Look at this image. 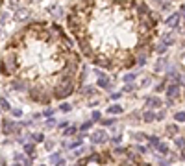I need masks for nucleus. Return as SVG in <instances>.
<instances>
[{"label":"nucleus","instance_id":"obj_42","mask_svg":"<svg viewBox=\"0 0 185 166\" xmlns=\"http://www.w3.org/2000/svg\"><path fill=\"white\" fill-rule=\"evenodd\" d=\"M156 50H158V52H159V54H163V52H167V46H165V44H163V43H161V44H159V46H158V48H156Z\"/></svg>","mask_w":185,"mask_h":166},{"label":"nucleus","instance_id":"obj_16","mask_svg":"<svg viewBox=\"0 0 185 166\" xmlns=\"http://www.w3.org/2000/svg\"><path fill=\"white\" fill-rule=\"evenodd\" d=\"M30 139H32V142L33 144H39V142H44V135L43 133H30Z\"/></svg>","mask_w":185,"mask_h":166},{"label":"nucleus","instance_id":"obj_3","mask_svg":"<svg viewBox=\"0 0 185 166\" xmlns=\"http://www.w3.org/2000/svg\"><path fill=\"white\" fill-rule=\"evenodd\" d=\"M89 139H91V142H93V144H106V142L109 140V137H107V133H106L104 129H98V131H95V133H93Z\"/></svg>","mask_w":185,"mask_h":166},{"label":"nucleus","instance_id":"obj_18","mask_svg":"<svg viewBox=\"0 0 185 166\" xmlns=\"http://www.w3.org/2000/svg\"><path fill=\"white\" fill-rule=\"evenodd\" d=\"M107 113H109V115H120V113H122V107H120L119 103L109 105V107H107Z\"/></svg>","mask_w":185,"mask_h":166},{"label":"nucleus","instance_id":"obj_26","mask_svg":"<svg viewBox=\"0 0 185 166\" xmlns=\"http://www.w3.org/2000/svg\"><path fill=\"white\" fill-rule=\"evenodd\" d=\"M158 152L163 153V155H167V153H169V146H167V144H159V146H158Z\"/></svg>","mask_w":185,"mask_h":166},{"label":"nucleus","instance_id":"obj_35","mask_svg":"<svg viewBox=\"0 0 185 166\" xmlns=\"http://www.w3.org/2000/svg\"><path fill=\"white\" fill-rule=\"evenodd\" d=\"M120 139H122V135H120V133H119V135H113V137H111V142H113V144H119V142H120Z\"/></svg>","mask_w":185,"mask_h":166},{"label":"nucleus","instance_id":"obj_10","mask_svg":"<svg viewBox=\"0 0 185 166\" xmlns=\"http://www.w3.org/2000/svg\"><path fill=\"white\" fill-rule=\"evenodd\" d=\"M28 17H30V11H28L26 7H19V9L15 11V18H17V20H26Z\"/></svg>","mask_w":185,"mask_h":166},{"label":"nucleus","instance_id":"obj_33","mask_svg":"<svg viewBox=\"0 0 185 166\" xmlns=\"http://www.w3.org/2000/svg\"><path fill=\"white\" fill-rule=\"evenodd\" d=\"M91 118H93V120H100V118H102V113H100V111H93Z\"/></svg>","mask_w":185,"mask_h":166},{"label":"nucleus","instance_id":"obj_32","mask_svg":"<svg viewBox=\"0 0 185 166\" xmlns=\"http://www.w3.org/2000/svg\"><path fill=\"white\" fill-rule=\"evenodd\" d=\"M165 89H167L165 81H161V83H158V85H156V91H158V92H161V91H165Z\"/></svg>","mask_w":185,"mask_h":166},{"label":"nucleus","instance_id":"obj_13","mask_svg":"<svg viewBox=\"0 0 185 166\" xmlns=\"http://www.w3.org/2000/svg\"><path fill=\"white\" fill-rule=\"evenodd\" d=\"M98 87L100 89H111V81H109V78L107 76H102V78H98Z\"/></svg>","mask_w":185,"mask_h":166},{"label":"nucleus","instance_id":"obj_11","mask_svg":"<svg viewBox=\"0 0 185 166\" xmlns=\"http://www.w3.org/2000/svg\"><path fill=\"white\" fill-rule=\"evenodd\" d=\"M178 131H180V129H178V124H169V126L165 128V133H167L169 137H174V139H176Z\"/></svg>","mask_w":185,"mask_h":166},{"label":"nucleus","instance_id":"obj_46","mask_svg":"<svg viewBox=\"0 0 185 166\" xmlns=\"http://www.w3.org/2000/svg\"><path fill=\"white\" fill-rule=\"evenodd\" d=\"M119 96H120V92H113V94H111L113 100H119Z\"/></svg>","mask_w":185,"mask_h":166},{"label":"nucleus","instance_id":"obj_29","mask_svg":"<svg viewBox=\"0 0 185 166\" xmlns=\"http://www.w3.org/2000/svg\"><path fill=\"white\" fill-rule=\"evenodd\" d=\"M100 124H102V126H113V124H115V118H104V120H100Z\"/></svg>","mask_w":185,"mask_h":166},{"label":"nucleus","instance_id":"obj_27","mask_svg":"<svg viewBox=\"0 0 185 166\" xmlns=\"http://www.w3.org/2000/svg\"><path fill=\"white\" fill-rule=\"evenodd\" d=\"M174 118H176L178 122H185V111H178V113L174 115Z\"/></svg>","mask_w":185,"mask_h":166},{"label":"nucleus","instance_id":"obj_40","mask_svg":"<svg viewBox=\"0 0 185 166\" xmlns=\"http://www.w3.org/2000/svg\"><path fill=\"white\" fill-rule=\"evenodd\" d=\"M156 120H165V111H159V113H156Z\"/></svg>","mask_w":185,"mask_h":166},{"label":"nucleus","instance_id":"obj_41","mask_svg":"<svg viewBox=\"0 0 185 166\" xmlns=\"http://www.w3.org/2000/svg\"><path fill=\"white\" fill-rule=\"evenodd\" d=\"M22 166H32V157H24V161H22Z\"/></svg>","mask_w":185,"mask_h":166},{"label":"nucleus","instance_id":"obj_38","mask_svg":"<svg viewBox=\"0 0 185 166\" xmlns=\"http://www.w3.org/2000/svg\"><path fill=\"white\" fill-rule=\"evenodd\" d=\"M13 159H15V163H20V161H24V155H20V153H13Z\"/></svg>","mask_w":185,"mask_h":166},{"label":"nucleus","instance_id":"obj_47","mask_svg":"<svg viewBox=\"0 0 185 166\" xmlns=\"http://www.w3.org/2000/svg\"><path fill=\"white\" fill-rule=\"evenodd\" d=\"M167 103H169V105H174V103H176V100H170V98H167Z\"/></svg>","mask_w":185,"mask_h":166},{"label":"nucleus","instance_id":"obj_7","mask_svg":"<svg viewBox=\"0 0 185 166\" xmlns=\"http://www.w3.org/2000/svg\"><path fill=\"white\" fill-rule=\"evenodd\" d=\"M11 89H13V91H28V89H30V85H28L24 79L15 78V79H11Z\"/></svg>","mask_w":185,"mask_h":166},{"label":"nucleus","instance_id":"obj_30","mask_svg":"<svg viewBox=\"0 0 185 166\" xmlns=\"http://www.w3.org/2000/svg\"><path fill=\"white\" fill-rule=\"evenodd\" d=\"M91 126H93V120H89V122H83V124L80 126V129H82V131H87Z\"/></svg>","mask_w":185,"mask_h":166},{"label":"nucleus","instance_id":"obj_34","mask_svg":"<svg viewBox=\"0 0 185 166\" xmlns=\"http://www.w3.org/2000/svg\"><path fill=\"white\" fill-rule=\"evenodd\" d=\"M130 120H132L133 124H137V122H139V113H132V115H130Z\"/></svg>","mask_w":185,"mask_h":166},{"label":"nucleus","instance_id":"obj_25","mask_svg":"<svg viewBox=\"0 0 185 166\" xmlns=\"http://www.w3.org/2000/svg\"><path fill=\"white\" fill-rule=\"evenodd\" d=\"M44 126L50 129V128H56V118L52 116V118H46V122H44Z\"/></svg>","mask_w":185,"mask_h":166},{"label":"nucleus","instance_id":"obj_45","mask_svg":"<svg viewBox=\"0 0 185 166\" xmlns=\"http://www.w3.org/2000/svg\"><path fill=\"white\" fill-rule=\"evenodd\" d=\"M59 128H61V129H67V128H69V122H59Z\"/></svg>","mask_w":185,"mask_h":166},{"label":"nucleus","instance_id":"obj_51","mask_svg":"<svg viewBox=\"0 0 185 166\" xmlns=\"http://www.w3.org/2000/svg\"><path fill=\"white\" fill-rule=\"evenodd\" d=\"M0 6H2V2H0Z\"/></svg>","mask_w":185,"mask_h":166},{"label":"nucleus","instance_id":"obj_4","mask_svg":"<svg viewBox=\"0 0 185 166\" xmlns=\"http://www.w3.org/2000/svg\"><path fill=\"white\" fill-rule=\"evenodd\" d=\"M104 166H150L146 164V163H132V161H128V159H122V161H115V159H111L109 163H106Z\"/></svg>","mask_w":185,"mask_h":166},{"label":"nucleus","instance_id":"obj_23","mask_svg":"<svg viewBox=\"0 0 185 166\" xmlns=\"http://www.w3.org/2000/svg\"><path fill=\"white\" fill-rule=\"evenodd\" d=\"M82 94H85V96H93V94H95V87H91V85H89V87H83V89H82Z\"/></svg>","mask_w":185,"mask_h":166},{"label":"nucleus","instance_id":"obj_8","mask_svg":"<svg viewBox=\"0 0 185 166\" xmlns=\"http://www.w3.org/2000/svg\"><path fill=\"white\" fill-rule=\"evenodd\" d=\"M163 105V102L158 98V96H148L146 98V107H152V109H159Z\"/></svg>","mask_w":185,"mask_h":166},{"label":"nucleus","instance_id":"obj_24","mask_svg":"<svg viewBox=\"0 0 185 166\" xmlns=\"http://www.w3.org/2000/svg\"><path fill=\"white\" fill-rule=\"evenodd\" d=\"M146 137H148V135H145V133H135V135L132 137V140H135V142H143Z\"/></svg>","mask_w":185,"mask_h":166},{"label":"nucleus","instance_id":"obj_12","mask_svg":"<svg viewBox=\"0 0 185 166\" xmlns=\"http://www.w3.org/2000/svg\"><path fill=\"white\" fill-rule=\"evenodd\" d=\"M146 140H148V148H150V150H152V148H158V146L161 144L158 135H148V137H146Z\"/></svg>","mask_w":185,"mask_h":166},{"label":"nucleus","instance_id":"obj_9","mask_svg":"<svg viewBox=\"0 0 185 166\" xmlns=\"http://www.w3.org/2000/svg\"><path fill=\"white\" fill-rule=\"evenodd\" d=\"M50 163H52L54 166H63L65 164V159H63L61 153L57 152V153H52V155H50Z\"/></svg>","mask_w":185,"mask_h":166},{"label":"nucleus","instance_id":"obj_44","mask_svg":"<svg viewBox=\"0 0 185 166\" xmlns=\"http://www.w3.org/2000/svg\"><path fill=\"white\" fill-rule=\"evenodd\" d=\"M180 15H182V20H183V26H185V6L180 7Z\"/></svg>","mask_w":185,"mask_h":166},{"label":"nucleus","instance_id":"obj_48","mask_svg":"<svg viewBox=\"0 0 185 166\" xmlns=\"http://www.w3.org/2000/svg\"><path fill=\"white\" fill-rule=\"evenodd\" d=\"M20 124H22V126H30V124H32V120H22Z\"/></svg>","mask_w":185,"mask_h":166},{"label":"nucleus","instance_id":"obj_31","mask_svg":"<svg viewBox=\"0 0 185 166\" xmlns=\"http://www.w3.org/2000/svg\"><path fill=\"white\" fill-rule=\"evenodd\" d=\"M135 78H137V76H135V74H128V76H124V81H126V83H128V85H130V83H132V81H133V79H135Z\"/></svg>","mask_w":185,"mask_h":166},{"label":"nucleus","instance_id":"obj_1","mask_svg":"<svg viewBox=\"0 0 185 166\" xmlns=\"http://www.w3.org/2000/svg\"><path fill=\"white\" fill-rule=\"evenodd\" d=\"M28 94H30V100H32V102L43 103V105H50V102L54 100L50 87H30V89H28Z\"/></svg>","mask_w":185,"mask_h":166},{"label":"nucleus","instance_id":"obj_50","mask_svg":"<svg viewBox=\"0 0 185 166\" xmlns=\"http://www.w3.org/2000/svg\"><path fill=\"white\" fill-rule=\"evenodd\" d=\"M182 159H183V161H185V152H183V153H182Z\"/></svg>","mask_w":185,"mask_h":166},{"label":"nucleus","instance_id":"obj_36","mask_svg":"<svg viewBox=\"0 0 185 166\" xmlns=\"http://www.w3.org/2000/svg\"><path fill=\"white\" fill-rule=\"evenodd\" d=\"M135 150H137L139 153H146V152H148L150 148H145V146H141V144H137V146H135Z\"/></svg>","mask_w":185,"mask_h":166},{"label":"nucleus","instance_id":"obj_49","mask_svg":"<svg viewBox=\"0 0 185 166\" xmlns=\"http://www.w3.org/2000/svg\"><path fill=\"white\" fill-rule=\"evenodd\" d=\"M11 166H22V164H20V163H13Z\"/></svg>","mask_w":185,"mask_h":166},{"label":"nucleus","instance_id":"obj_28","mask_svg":"<svg viewBox=\"0 0 185 166\" xmlns=\"http://www.w3.org/2000/svg\"><path fill=\"white\" fill-rule=\"evenodd\" d=\"M70 109H72L70 103H61L59 105V111H63V113H70Z\"/></svg>","mask_w":185,"mask_h":166},{"label":"nucleus","instance_id":"obj_20","mask_svg":"<svg viewBox=\"0 0 185 166\" xmlns=\"http://www.w3.org/2000/svg\"><path fill=\"white\" fill-rule=\"evenodd\" d=\"M126 153H128V150H126L124 146H117V148L113 150V155H115V157H119V155H126Z\"/></svg>","mask_w":185,"mask_h":166},{"label":"nucleus","instance_id":"obj_52","mask_svg":"<svg viewBox=\"0 0 185 166\" xmlns=\"http://www.w3.org/2000/svg\"><path fill=\"white\" fill-rule=\"evenodd\" d=\"M41 166H44V164H41Z\"/></svg>","mask_w":185,"mask_h":166},{"label":"nucleus","instance_id":"obj_37","mask_svg":"<svg viewBox=\"0 0 185 166\" xmlns=\"http://www.w3.org/2000/svg\"><path fill=\"white\" fill-rule=\"evenodd\" d=\"M11 115L17 116V118H20V116H22V111H20V109H11Z\"/></svg>","mask_w":185,"mask_h":166},{"label":"nucleus","instance_id":"obj_22","mask_svg":"<svg viewBox=\"0 0 185 166\" xmlns=\"http://www.w3.org/2000/svg\"><path fill=\"white\" fill-rule=\"evenodd\" d=\"M0 109L2 111H11V105H9V102L6 98H0Z\"/></svg>","mask_w":185,"mask_h":166},{"label":"nucleus","instance_id":"obj_15","mask_svg":"<svg viewBox=\"0 0 185 166\" xmlns=\"http://www.w3.org/2000/svg\"><path fill=\"white\" fill-rule=\"evenodd\" d=\"M48 11H50V13H54L56 17L63 15V7H61L59 4H52V6H48Z\"/></svg>","mask_w":185,"mask_h":166},{"label":"nucleus","instance_id":"obj_19","mask_svg":"<svg viewBox=\"0 0 185 166\" xmlns=\"http://www.w3.org/2000/svg\"><path fill=\"white\" fill-rule=\"evenodd\" d=\"M76 131H78V128H76V126H70V128H67V129L63 131V135H65V137H74Z\"/></svg>","mask_w":185,"mask_h":166},{"label":"nucleus","instance_id":"obj_6","mask_svg":"<svg viewBox=\"0 0 185 166\" xmlns=\"http://www.w3.org/2000/svg\"><path fill=\"white\" fill-rule=\"evenodd\" d=\"M180 20H182V15H180V11H178V13H172V15L165 20V24L170 26V28H176V30H178V28H180Z\"/></svg>","mask_w":185,"mask_h":166},{"label":"nucleus","instance_id":"obj_43","mask_svg":"<svg viewBox=\"0 0 185 166\" xmlns=\"http://www.w3.org/2000/svg\"><path fill=\"white\" fill-rule=\"evenodd\" d=\"M44 148H46V150H52V148H54V140H46V142H44Z\"/></svg>","mask_w":185,"mask_h":166},{"label":"nucleus","instance_id":"obj_21","mask_svg":"<svg viewBox=\"0 0 185 166\" xmlns=\"http://www.w3.org/2000/svg\"><path fill=\"white\" fill-rule=\"evenodd\" d=\"M174 142H176V148H178V150H182V152L185 150V139L183 137H176Z\"/></svg>","mask_w":185,"mask_h":166},{"label":"nucleus","instance_id":"obj_17","mask_svg":"<svg viewBox=\"0 0 185 166\" xmlns=\"http://www.w3.org/2000/svg\"><path fill=\"white\" fill-rule=\"evenodd\" d=\"M24 152H26V155H33L35 153V144L33 142H24Z\"/></svg>","mask_w":185,"mask_h":166},{"label":"nucleus","instance_id":"obj_5","mask_svg":"<svg viewBox=\"0 0 185 166\" xmlns=\"http://www.w3.org/2000/svg\"><path fill=\"white\" fill-rule=\"evenodd\" d=\"M180 94H182V89H180L178 83H170V85L167 87V98L176 100V98H180Z\"/></svg>","mask_w":185,"mask_h":166},{"label":"nucleus","instance_id":"obj_2","mask_svg":"<svg viewBox=\"0 0 185 166\" xmlns=\"http://www.w3.org/2000/svg\"><path fill=\"white\" fill-rule=\"evenodd\" d=\"M2 133L4 135H17V137H20V126L15 124V120L2 118Z\"/></svg>","mask_w":185,"mask_h":166},{"label":"nucleus","instance_id":"obj_39","mask_svg":"<svg viewBox=\"0 0 185 166\" xmlns=\"http://www.w3.org/2000/svg\"><path fill=\"white\" fill-rule=\"evenodd\" d=\"M122 91H124V92H133V91H135V87H133V85L130 83V85H126V87H124Z\"/></svg>","mask_w":185,"mask_h":166},{"label":"nucleus","instance_id":"obj_14","mask_svg":"<svg viewBox=\"0 0 185 166\" xmlns=\"http://www.w3.org/2000/svg\"><path fill=\"white\" fill-rule=\"evenodd\" d=\"M141 118H143V122H146V124H148V122H154V120H156V113L146 109V111L141 115Z\"/></svg>","mask_w":185,"mask_h":166}]
</instances>
